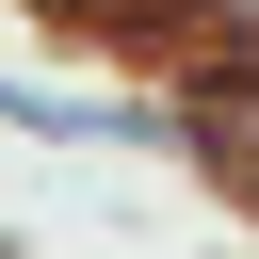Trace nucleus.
<instances>
[{
	"label": "nucleus",
	"instance_id": "f257e3e1",
	"mask_svg": "<svg viewBox=\"0 0 259 259\" xmlns=\"http://www.w3.org/2000/svg\"><path fill=\"white\" fill-rule=\"evenodd\" d=\"M243 16H259V0H243Z\"/></svg>",
	"mask_w": 259,
	"mask_h": 259
}]
</instances>
